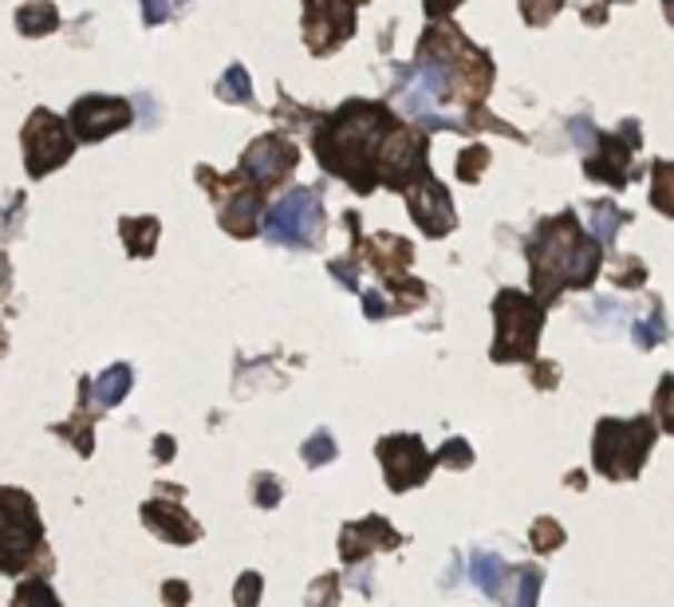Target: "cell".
Segmentation results:
<instances>
[{
    "label": "cell",
    "mask_w": 674,
    "mask_h": 607,
    "mask_svg": "<svg viewBox=\"0 0 674 607\" xmlns=\"http://www.w3.org/2000/svg\"><path fill=\"white\" fill-rule=\"evenodd\" d=\"M395 127L398 119L390 115V107L371 103V99H347L339 111L320 122V130L311 135V147L324 170L344 178L355 193H371L379 186L375 158Z\"/></svg>",
    "instance_id": "cell-1"
},
{
    "label": "cell",
    "mask_w": 674,
    "mask_h": 607,
    "mask_svg": "<svg viewBox=\"0 0 674 607\" xmlns=\"http://www.w3.org/2000/svg\"><path fill=\"white\" fill-rule=\"evenodd\" d=\"M217 96H221L225 103H252V79H249V71H245L241 63H234V68L221 76V83H217Z\"/></svg>",
    "instance_id": "cell-25"
},
{
    "label": "cell",
    "mask_w": 674,
    "mask_h": 607,
    "mask_svg": "<svg viewBox=\"0 0 674 607\" xmlns=\"http://www.w3.org/2000/svg\"><path fill=\"white\" fill-rule=\"evenodd\" d=\"M418 76L434 91L438 103L458 99L466 107H477L493 87V60L474 48L454 24H430L418 40Z\"/></svg>",
    "instance_id": "cell-3"
},
{
    "label": "cell",
    "mask_w": 674,
    "mask_h": 607,
    "mask_svg": "<svg viewBox=\"0 0 674 607\" xmlns=\"http://www.w3.org/2000/svg\"><path fill=\"white\" fill-rule=\"evenodd\" d=\"M119 233H122V245H127L130 257H155L162 226H158V217H122Z\"/></svg>",
    "instance_id": "cell-21"
},
{
    "label": "cell",
    "mask_w": 674,
    "mask_h": 607,
    "mask_svg": "<svg viewBox=\"0 0 674 607\" xmlns=\"http://www.w3.org/2000/svg\"><path fill=\"white\" fill-rule=\"evenodd\" d=\"M130 387H135V371H130L127 364H115L107 367L99 379H87V395L96 399V407H119L122 399L130 395Z\"/></svg>",
    "instance_id": "cell-20"
},
{
    "label": "cell",
    "mask_w": 674,
    "mask_h": 607,
    "mask_svg": "<svg viewBox=\"0 0 674 607\" xmlns=\"http://www.w3.org/2000/svg\"><path fill=\"white\" fill-rule=\"evenodd\" d=\"M643 280H647V269H643L635 257H623V269L615 272V285H620V288H635V285H643Z\"/></svg>",
    "instance_id": "cell-39"
},
{
    "label": "cell",
    "mask_w": 674,
    "mask_h": 607,
    "mask_svg": "<svg viewBox=\"0 0 674 607\" xmlns=\"http://www.w3.org/2000/svg\"><path fill=\"white\" fill-rule=\"evenodd\" d=\"M561 9H564V0H521V17H525V24H533V28H545Z\"/></svg>",
    "instance_id": "cell-31"
},
{
    "label": "cell",
    "mask_w": 674,
    "mask_h": 607,
    "mask_svg": "<svg viewBox=\"0 0 674 607\" xmlns=\"http://www.w3.org/2000/svg\"><path fill=\"white\" fill-rule=\"evenodd\" d=\"M620 4H632V0H620Z\"/></svg>",
    "instance_id": "cell-50"
},
{
    "label": "cell",
    "mask_w": 674,
    "mask_h": 607,
    "mask_svg": "<svg viewBox=\"0 0 674 607\" xmlns=\"http://www.w3.org/2000/svg\"><path fill=\"white\" fill-rule=\"evenodd\" d=\"M234 599H237V604H245V607L257 604V599H260V576L257 573H245L241 584L234 588Z\"/></svg>",
    "instance_id": "cell-41"
},
{
    "label": "cell",
    "mask_w": 674,
    "mask_h": 607,
    "mask_svg": "<svg viewBox=\"0 0 674 607\" xmlns=\"http://www.w3.org/2000/svg\"><path fill=\"white\" fill-rule=\"evenodd\" d=\"M568 130H572V147H579V150H584V155H592V147H596V139H599V130L592 127L588 115H579V119H572V122H568Z\"/></svg>",
    "instance_id": "cell-36"
},
{
    "label": "cell",
    "mask_w": 674,
    "mask_h": 607,
    "mask_svg": "<svg viewBox=\"0 0 674 607\" xmlns=\"http://www.w3.org/2000/svg\"><path fill=\"white\" fill-rule=\"evenodd\" d=\"M91 426H96V418L87 415V410H79V415H76V422H63V426H56V434H60V438H68V442H76V450L87 458V454L96 450V434H91Z\"/></svg>",
    "instance_id": "cell-27"
},
{
    "label": "cell",
    "mask_w": 674,
    "mask_h": 607,
    "mask_svg": "<svg viewBox=\"0 0 674 607\" xmlns=\"http://www.w3.org/2000/svg\"><path fill=\"white\" fill-rule=\"evenodd\" d=\"M655 209L658 213H671V162H663V158H658L655 162Z\"/></svg>",
    "instance_id": "cell-35"
},
{
    "label": "cell",
    "mask_w": 674,
    "mask_h": 607,
    "mask_svg": "<svg viewBox=\"0 0 674 607\" xmlns=\"http://www.w3.org/2000/svg\"><path fill=\"white\" fill-rule=\"evenodd\" d=\"M528 272H533V292L541 304H553L564 288H592L599 277V241L579 229V217L572 209L545 217L536 233L528 237Z\"/></svg>",
    "instance_id": "cell-2"
},
{
    "label": "cell",
    "mask_w": 674,
    "mask_h": 607,
    "mask_svg": "<svg viewBox=\"0 0 674 607\" xmlns=\"http://www.w3.org/2000/svg\"><path fill=\"white\" fill-rule=\"evenodd\" d=\"M17 28L24 36H48L60 28V9H56L52 0H32V4H24V9H17Z\"/></svg>",
    "instance_id": "cell-22"
},
{
    "label": "cell",
    "mask_w": 674,
    "mask_h": 607,
    "mask_svg": "<svg viewBox=\"0 0 674 607\" xmlns=\"http://www.w3.org/2000/svg\"><path fill=\"white\" fill-rule=\"evenodd\" d=\"M364 257L383 272V280H395V277H403V272H407V265L415 260V245L403 241V237L379 233V237H371V241L364 245Z\"/></svg>",
    "instance_id": "cell-19"
},
{
    "label": "cell",
    "mask_w": 674,
    "mask_h": 607,
    "mask_svg": "<svg viewBox=\"0 0 674 607\" xmlns=\"http://www.w3.org/2000/svg\"><path fill=\"white\" fill-rule=\"evenodd\" d=\"M434 461H442V466H449V469H469L474 466V450H469L466 438H449Z\"/></svg>",
    "instance_id": "cell-33"
},
{
    "label": "cell",
    "mask_w": 674,
    "mask_h": 607,
    "mask_svg": "<svg viewBox=\"0 0 674 607\" xmlns=\"http://www.w3.org/2000/svg\"><path fill=\"white\" fill-rule=\"evenodd\" d=\"M135 111H130L127 99L119 96H83L71 103V115H68V130L76 142H99L115 130L130 127Z\"/></svg>",
    "instance_id": "cell-14"
},
{
    "label": "cell",
    "mask_w": 674,
    "mask_h": 607,
    "mask_svg": "<svg viewBox=\"0 0 674 607\" xmlns=\"http://www.w3.org/2000/svg\"><path fill=\"white\" fill-rule=\"evenodd\" d=\"M485 166H489V150H485L482 142H474V147H466V150L458 155V178H462L466 186L482 182Z\"/></svg>",
    "instance_id": "cell-30"
},
{
    "label": "cell",
    "mask_w": 674,
    "mask_h": 607,
    "mask_svg": "<svg viewBox=\"0 0 674 607\" xmlns=\"http://www.w3.org/2000/svg\"><path fill=\"white\" fill-rule=\"evenodd\" d=\"M364 308H367V320H383V316H390V304L383 300L379 292H364Z\"/></svg>",
    "instance_id": "cell-43"
},
{
    "label": "cell",
    "mask_w": 674,
    "mask_h": 607,
    "mask_svg": "<svg viewBox=\"0 0 674 607\" xmlns=\"http://www.w3.org/2000/svg\"><path fill=\"white\" fill-rule=\"evenodd\" d=\"M355 4H364V0H355Z\"/></svg>",
    "instance_id": "cell-51"
},
{
    "label": "cell",
    "mask_w": 674,
    "mask_h": 607,
    "mask_svg": "<svg viewBox=\"0 0 674 607\" xmlns=\"http://www.w3.org/2000/svg\"><path fill=\"white\" fill-rule=\"evenodd\" d=\"M265 237L272 245H285V249H311L316 237L324 229V209L320 198L311 190H293L277 201V206L265 213Z\"/></svg>",
    "instance_id": "cell-7"
},
{
    "label": "cell",
    "mask_w": 674,
    "mask_h": 607,
    "mask_svg": "<svg viewBox=\"0 0 674 607\" xmlns=\"http://www.w3.org/2000/svg\"><path fill=\"white\" fill-rule=\"evenodd\" d=\"M280 497H285V489H280V481L272 474H260L257 486H252V501L260 505V509H277Z\"/></svg>",
    "instance_id": "cell-34"
},
{
    "label": "cell",
    "mask_w": 674,
    "mask_h": 607,
    "mask_svg": "<svg viewBox=\"0 0 674 607\" xmlns=\"http://www.w3.org/2000/svg\"><path fill=\"white\" fill-rule=\"evenodd\" d=\"M458 4H462V0H426V17H430V20H442L446 12L458 9Z\"/></svg>",
    "instance_id": "cell-45"
},
{
    "label": "cell",
    "mask_w": 674,
    "mask_h": 607,
    "mask_svg": "<svg viewBox=\"0 0 674 607\" xmlns=\"http://www.w3.org/2000/svg\"><path fill=\"white\" fill-rule=\"evenodd\" d=\"M671 387H674V379H671V375H663V382H658V395H655L658 430H663V434H674V418H671Z\"/></svg>",
    "instance_id": "cell-37"
},
{
    "label": "cell",
    "mask_w": 674,
    "mask_h": 607,
    "mask_svg": "<svg viewBox=\"0 0 674 607\" xmlns=\"http://www.w3.org/2000/svg\"><path fill=\"white\" fill-rule=\"evenodd\" d=\"M493 320H497V336L489 347L493 364H528L545 331V304L517 288H502L493 300Z\"/></svg>",
    "instance_id": "cell-4"
},
{
    "label": "cell",
    "mask_w": 674,
    "mask_h": 607,
    "mask_svg": "<svg viewBox=\"0 0 674 607\" xmlns=\"http://www.w3.org/2000/svg\"><path fill=\"white\" fill-rule=\"evenodd\" d=\"M643 135H640V122L627 119L620 127V135H599L596 139V155H588V178L592 182H607L612 190H623V186L632 182L635 170H627L640 150Z\"/></svg>",
    "instance_id": "cell-13"
},
{
    "label": "cell",
    "mask_w": 674,
    "mask_h": 607,
    "mask_svg": "<svg viewBox=\"0 0 674 607\" xmlns=\"http://www.w3.org/2000/svg\"><path fill=\"white\" fill-rule=\"evenodd\" d=\"M375 454H379V466L390 494H407V489L423 486L426 477H430L434 458L426 454L418 434H390V438H379V450Z\"/></svg>",
    "instance_id": "cell-10"
},
{
    "label": "cell",
    "mask_w": 674,
    "mask_h": 607,
    "mask_svg": "<svg viewBox=\"0 0 674 607\" xmlns=\"http://www.w3.org/2000/svg\"><path fill=\"white\" fill-rule=\"evenodd\" d=\"M469 576H474L477 591H485L489 599L502 596V584H505V560L497 553H474L469 560Z\"/></svg>",
    "instance_id": "cell-23"
},
{
    "label": "cell",
    "mask_w": 674,
    "mask_h": 607,
    "mask_svg": "<svg viewBox=\"0 0 674 607\" xmlns=\"http://www.w3.org/2000/svg\"><path fill=\"white\" fill-rule=\"evenodd\" d=\"M588 229L592 237H596L599 245H615V237H620V226H627L632 221V213L620 206H612V201H596V206L588 209Z\"/></svg>",
    "instance_id": "cell-24"
},
{
    "label": "cell",
    "mask_w": 674,
    "mask_h": 607,
    "mask_svg": "<svg viewBox=\"0 0 674 607\" xmlns=\"http://www.w3.org/2000/svg\"><path fill=\"white\" fill-rule=\"evenodd\" d=\"M174 9H178V0H142V20H147L150 28L166 24V20L174 17Z\"/></svg>",
    "instance_id": "cell-38"
},
{
    "label": "cell",
    "mask_w": 674,
    "mask_h": 607,
    "mask_svg": "<svg viewBox=\"0 0 674 607\" xmlns=\"http://www.w3.org/2000/svg\"><path fill=\"white\" fill-rule=\"evenodd\" d=\"M162 596L174 599V604H186V599H190V591H186V584H166Z\"/></svg>",
    "instance_id": "cell-48"
},
{
    "label": "cell",
    "mask_w": 674,
    "mask_h": 607,
    "mask_svg": "<svg viewBox=\"0 0 674 607\" xmlns=\"http://www.w3.org/2000/svg\"><path fill=\"white\" fill-rule=\"evenodd\" d=\"M76 155V139H71L68 122L52 111H32L24 122V162L28 178H43V173L60 170L68 158Z\"/></svg>",
    "instance_id": "cell-8"
},
{
    "label": "cell",
    "mask_w": 674,
    "mask_h": 607,
    "mask_svg": "<svg viewBox=\"0 0 674 607\" xmlns=\"http://www.w3.org/2000/svg\"><path fill=\"white\" fill-rule=\"evenodd\" d=\"M355 32V0H304V40L311 56H331Z\"/></svg>",
    "instance_id": "cell-12"
},
{
    "label": "cell",
    "mask_w": 674,
    "mask_h": 607,
    "mask_svg": "<svg viewBox=\"0 0 674 607\" xmlns=\"http://www.w3.org/2000/svg\"><path fill=\"white\" fill-rule=\"evenodd\" d=\"M658 438V426L651 422V415L640 418H599L596 442H592V466L612 481H632L640 477L643 461H647L651 446Z\"/></svg>",
    "instance_id": "cell-5"
},
{
    "label": "cell",
    "mask_w": 674,
    "mask_h": 607,
    "mask_svg": "<svg viewBox=\"0 0 674 607\" xmlns=\"http://www.w3.org/2000/svg\"><path fill=\"white\" fill-rule=\"evenodd\" d=\"M403 193H410L407 198V209L410 217H415V226L423 229L426 237H446L449 229L458 226V213H454V198H449L446 186L434 178V173H423L415 186H407Z\"/></svg>",
    "instance_id": "cell-15"
},
{
    "label": "cell",
    "mask_w": 674,
    "mask_h": 607,
    "mask_svg": "<svg viewBox=\"0 0 674 607\" xmlns=\"http://www.w3.org/2000/svg\"><path fill=\"white\" fill-rule=\"evenodd\" d=\"M528 540H533V548H536V553H541V556H545V553H556V548L564 545L561 520H553V517L533 520V533H528Z\"/></svg>",
    "instance_id": "cell-29"
},
{
    "label": "cell",
    "mask_w": 674,
    "mask_h": 607,
    "mask_svg": "<svg viewBox=\"0 0 674 607\" xmlns=\"http://www.w3.org/2000/svg\"><path fill=\"white\" fill-rule=\"evenodd\" d=\"M541 584H545V576H541V568H517V607H533L536 596H541Z\"/></svg>",
    "instance_id": "cell-32"
},
{
    "label": "cell",
    "mask_w": 674,
    "mask_h": 607,
    "mask_svg": "<svg viewBox=\"0 0 674 607\" xmlns=\"http://www.w3.org/2000/svg\"><path fill=\"white\" fill-rule=\"evenodd\" d=\"M328 272L347 288V292H359V272H355L347 260H328Z\"/></svg>",
    "instance_id": "cell-42"
},
{
    "label": "cell",
    "mask_w": 674,
    "mask_h": 607,
    "mask_svg": "<svg viewBox=\"0 0 674 607\" xmlns=\"http://www.w3.org/2000/svg\"><path fill=\"white\" fill-rule=\"evenodd\" d=\"M336 438H331L328 430H316L308 438V442L300 446V458H304V466H311V469H320V466H328L331 458H336Z\"/></svg>",
    "instance_id": "cell-28"
},
{
    "label": "cell",
    "mask_w": 674,
    "mask_h": 607,
    "mask_svg": "<svg viewBox=\"0 0 674 607\" xmlns=\"http://www.w3.org/2000/svg\"><path fill=\"white\" fill-rule=\"evenodd\" d=\"M43 525L24 489H0V573L20 576L40 556Z\"/></svg>",
    "instance_id": "cell-6"
},
{
    "label": "cell",
    "mask_w": 674,
    "mask_h": 607,
    "mask_svg": "<svg viewBox=\"0 0 674 607\" xmlns=\"http://www.w3.org/2000/svg\"><path fill=\"white\" fill-rule=\"evenodd\" d=\"M300 166V150H296L293 139H285V135H260L257 142H249L241 155V178L249 186H257L260 193L272 190V186H280L288 178V173Z\"/></svg>",
    "instance_id": "cell-11"
},
{
    "label": "cell",
    "mask_w": 674,
    "mask_h": 607,
    "mask_svg": "<svg viewBox=\"0 0 674 607\" xmlns=\"http://www.w3.org/2000/svg\"><path fill=\"white\" fill-rule=\"evenodd\" d=\"M142 525H147L155 537L170 540V545H194L201 537V525L182 509V505H170L166 497L142 505Z\"/></svg>",
    "instance_id": "cell-17"
},
{
    "label": "cell",
    "mask_w": 674,
    "mask_h": 607,
    "mask_svg": "<svg viewBox=\"0 0 674 607\" xmlns=\"http://www.w3.org/2000/svg\"><path fill=\"white\" fill-rule=\"evenodd\" d=\"M9 288H12V265H9V257L0 252V300L9 296Z\"/></svg>",
    "instance_id": "cell-46"
},
{
    "label": "cell",
    "mask_w": 674,
    "mask_h": 607,
    "mask_svg": "<svg viewBox=\"0 0 674 607\" xmlns=\"http://www.w3.org/2000/svg\"><path fill=\"white\" fill-rule=\"evenodd\" d=\"M17 599L20 604H28V599H48V604H60V599H56V591L48 588V580H28V584H20V591H17Z\"/></svg>",
    "instance_id": "cell-40"
},
{
    "label": "cell",
    "mask_w": 674,
    "mask_h": 607,
    "mask_svg": "<svg viewBox=\"0 0 674 607\" xmlns=\"http://www.w3.org/2000/svg\"><path fill=\"white\" fill-rule=\"evenodd\" d=\"M155 458H158V461L174 458V438H166V434H158V438H155Z\"/></svg>",
    "instance_id": "cell-47"
},
{
    "label": "cell",
    "mask_w": 674,
    "mask_h": 607,
    "mask_svg": "<svg viewBox=\"0 0 674 607\" xmlns=\"http://www.w3.org/2000/svg\"><path fill=\"white\" fill-rule=\"evenodd\" d=\"M666 336H671V328H666L663 300H655V308H651V320H640V324H635V347L651 351V347L666 344Z\"/></svg>",
    "instance_id": "cell-26"
},
{
    "label": "cell",
    "mask_w": 674,
    "mask_h": 607,
    "mask_svg": "<svg viewBox=\"0 0 674 607\" xmlns=\"http://www.w3.org/2000/svg\"><path fill=\"white\" fill-rule=\"evenodd\" d=\"M221 201V229L229 237H252L260 229V206H265V198H260L257 186H249V190H229Z\"/></svg>",
    "instance_id": "cell-18"
},
{
    "label": "cell",
    "mask_w": 674,
    "mask_h": 607,
    "mask_svg": "<svg viewBox=\"0 0 674 607\" xmlns=\"http://www.w3.org/2000/svg\"><path fill=\"white\" fill-rule=\"evenodd\" d=\"M398 545H403V537H398L383 517L351 520V525H344V533H339V556H344V564H359L367 560L375 548H398Z\"/></svg>",
    "instance_id": "cell-16"
},
{
    "label": "cell",
    "mask_w": 674,
    "mask_h": 607,
    "mask_svg": "<svg viewBox=\"0 0 674 607\" xmlns=\"http://www.w3.org/2000/svg\"><path fill=\"white\" fill-rule=\"evenodd\" d=\"M0 351H4V336H0Z\"/></svg>",
    "instance_id": "cell-49"
},
{
    "label": "cell",
    "mask_w": 674,
    "mask_h": 607,
    "mask_svg": "<svg viewBox=\"0 0 674 607\" xmlns=\"http://www.w3.org/2000/svg\"><path fill=\"white\" fill-rule=\"evenodd\" d=\"M556 379H561V367H556V364H536L533 367V382H536V387H553V382Z\"/></svg>",
    "instance_id": "cell-44"
},
{
    "label": "cell",
    "mask_w": 674,
    "mask_h": 607,
    "mask_svg": "<svg viewBox=\"0 0 674 607\" xmlns=\"http://www.w3.org/2000/svg\"><path fill=\"white\" fill-rule=\"evenodd\" d=\"M426 158H430V139H426V130L418 135V130L395 127L387 139H383L379 158H375L379 182L390 186V190H407V186H415L423 173H430Z\"/></svg>",
    "instance_id": "cell-9"
}]
</instances>
